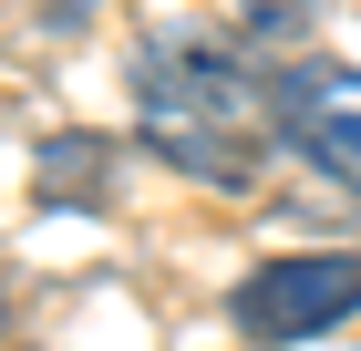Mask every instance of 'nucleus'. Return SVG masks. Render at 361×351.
Masks as SVG:
<instances>
[{"label": "nucleus", "mask_w": 361, "mask_h": 351, "mask_svg": "<svg viewBox=\"0 0 361 351\" xmlns=\"http://www.w3.org/2000/svg\"><path fill=\"white\" fill-rule=\"evenodd\" d=\"M135 135L176 176H196V186H217V196H248L269 145H289L279 135V93L217 31H155L135 52Z\"/></svg>", "instance_id": "nucleus-1"}, {"label": "nucleus", "mask_w": 361, "mask_h": 351, "mask_svg": "<svg viewBox=\"0 0 361 351\" xmlns=\"http://www.w3.org/2000/svg\"><path fill=\"white\" fill-rule=\"evenodd\" d=\"M361 310V258H341V248H300V258H269V269L238 290V331L248 341H310V331H331Z\"/></svg>", "instance_id": "nucleus-2"}, {"label": "nucleus", "mask_w": 361, "mask_h": 351, "mask_svg": "<svg viewBox=\"0 0 361 351\" xmlns=\"http://www.w3.org/2000/svg\"><path fill=\"white\" fill-rule=\"evenodd\" d=\"M269 93H279V135L310 165H331V176L361 186V73L351 62H289Z\"/></svg>", "instance_id": "nucleus-3"}, {"label": "nucleus", "mask_w": 361, "mask_h": 351, "mask_svg": "<svg viewBox=\"0 0 361 351\" xmlns=\"http://www.w3.org/2000/svg\"><path fill=\"white\" fill-rule=\"evenodd\" d=\"M248 11H258V31H279V11H300V0H248Z\"/></svg>", "instance_id": "nucleus-4"}]
</instances>
